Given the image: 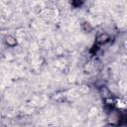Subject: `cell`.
<instances>
[{"instance_id": "obj_1", "label": "cell", "mask_w": 127, "mask_h": 127, "mask_svg": "<svg viewBox=\"0 0 127 127\" xmlns=\"http://www.w3.org/2000/svg\"><path fill=\"white\" fill-rule=\"evenodd\" d=\"M110 41V37L107 35V34H102L100 35L98 38H97V43L102 45V44H106Z\"/></svg>"}]
</instances>
